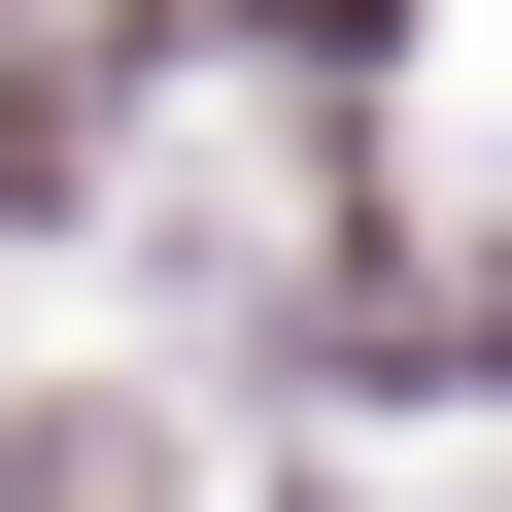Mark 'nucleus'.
<instances>
[{
  "label": "nucleus",
  "mask_w": 512,
  "mask_h": 512,
  "mask_svg": "<svg viewBox=\"0 0 512 512\" xmlns=\"http://www.w3.org/2000/svg\"><path fill=\"white\" fill-rule=\"evenodd\" d=\"M69 171H103V69H69V35H35V0H0V239H35V205H69Z\"/></svg>",
  "instance_id": "obj_1"
},
{
  "label": "nucleus",
  "mask_w": 512,
  "mask_h": 512,
  "mask_svg": "<svg viewBox=\"0 0 512 512\" xmlns=\"http://www.w3.org/2000/svg\"><path fill=\"white\" fill-rule=\"evenodd\" d=\"M0 512H171V410H0Z\"/></svg>",
  "instance_id": "obj_2"
}]
</instances>
